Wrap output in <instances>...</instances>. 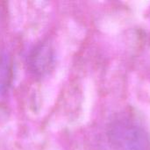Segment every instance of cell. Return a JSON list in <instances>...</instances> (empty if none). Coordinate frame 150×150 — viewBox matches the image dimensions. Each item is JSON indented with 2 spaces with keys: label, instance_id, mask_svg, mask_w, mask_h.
<instances>
[{
  "label": "cell",
  "instance_id": "1",
  "mask_svg": "<svg viewBox=\"0 0 150 150\" xmlns=\"http://www.w3.org/2000/svg\"><path fill=\"white\" fill-rule=\"evenodd\" d=\"M112 150H150V138L146 131L128 119H119L108 131Z\"/></svg>",
  "mask_w": 150,
  "mask_h": 150
}]
</instances>
